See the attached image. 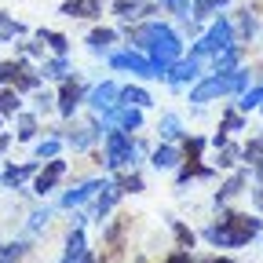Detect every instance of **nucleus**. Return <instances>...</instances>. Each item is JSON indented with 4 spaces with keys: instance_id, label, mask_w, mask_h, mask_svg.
I'll return each mask as SVG.
<instances>
[{
    "instance_id": "f257e3e1",
    "label": "nucleus",
    "mask_w": 263,
    "mask_h": 263,
    "mask_svg": "<svg viewBox=\"0 0 263 263\" xmlns=\"http://www.w3.org/2000/svg\"><path fill=\"white\" fill-rule=\"evenodd\" d=\"M128 44L132 51H143L161 70H168L176 59H183V37L164 22H143L136 29H128Z\"/></svg>"
},
{
    "instance_id": "f03ea898",
    "label": "nucleus",
    "mask_w": 263,
    "mask_h": 263,
    "mask_svg": "<svg viewBox=\"0 0 263 263\" xmlns=\"http://www.w3.org/2000/svg\"><path fill=\"white\" fill-rule=\"evenodd\" d=\"M263 230V219L259 216H249V212H223L219 223H212L205 230V238L216 245V249H241L249 245L256 234Z\"/></svg>"
},
{
    "instance_id": "7ed1b4c3",
    "label": "nucleus",
    "mask_w": 263,
    "mask_h": 263,
    "mask_svg": "<svg viewBox=\"0 0 263 263\" xmlns=\"http://www.w3.org/2000/svg\"><path fill=\"white\" fill-rule=\"evenodd\" d=\"M245 88H249V73H245V70L212 73V77L197 81V84L190 88V103L205 106V103H212V99H219V95H234V91H245Z\"/></svg>"
},
{
    "instance_id": "20e7f679",
    "label": "nucleus",
    "mask_w": 263,
    "mask_h": 263,
    "mask_svg": "<svg viewBox=\"0 0 263 263\" xmlns=\"http://www.w3.org/2000/svg\"><path fill=\"white\" fill-rule=\"evenodd\" d=\"M230 44H238V37H234V18L230 15H219L201 37H197V44L190 48V59H209V55H219L223 48H230Z\"/></svg>"
},
{
    "instance_id": "39448f33",
    "label": "nucleus",
    "mask_w": 263,
    "mask_h": 263,
    "mask_svg": "<svg viewBox=\"0 0 263 263\" xmlns=\"http://www.w3.org/2000/svg\"><path fill=\"white\" fill-rule=\"evenodd\" d=\"M136 157H139L136 139L124 128H110L106 132V168L110 172H128V168H136Z\"/></svg>"
},
{
    "instance_id": "423d86ee",
    "label": "nucleus",
    "mask_w": 263,
    "mask_h": 263,
    "mask_svg": "<svg viewBox=\"0 0 263 263\" xmlns=\"http://www.w3.org/2000/svg\"><path fill=\"white\" fill-rule=\"evenodd\" d=\"M110 66H114V70H124V73H136V77H150V81H164V77H168V70L154 66L143 51H117V55H110Z\"/></svg>"
},
{
    "instance_id": "0eeeda50",
    "label": "nucleus",
    "mask_w": 263,
    "mask_h": 263,
    "mask_svg": "<svg viewBox=\"0 0 263 263\" xmlns=\"http://www.w3.org/2000/svg\"><path fill=\"white\" fill-rule=\"evenodd\" d=\"M62 179H66V161H62V157H48L44 168H37V176H33V194L48 197Z\"/></svg>"
},
{
    "instance_id": "6e6552de",
    "label": "nucleus",
    "mask_w": 263,
    "mask_h": 263,
    "mask_svg": "<svg viewBox=\"0 0 263 263\" xmlns=\"http://www.w3.org/2000/svg\"><path fill=\"white\" fill-rule=\"evenodd\" d=\"M81 103H84V84H81L77 77H66V81H59V95H55V110H59L62 117H73Z\"/></svg>"
},
{
    "instance_id": "1a4fd4ad",
    "label": "nucleus",
    "mask_w": 263,
    "mask_h": 263,
    "mask_svg": "<svg viewBox=\"0 0 263 263\" xmlns=\"http://www.w3.org/2000/svg\"><path fill=\"white\" fill-rule=\"evenodd\" d=\"M197 77H201V59H176L172 66H168V77H164V81H168L172 88H186V84H194Z\"/></svg>"
},
{
    "instance_id": "9d476101",
    "label": "nucleus",
    "mask_w": 263,
    "mask_h": 263,
    "mask_svg": "<svg viewBox=\"0 0 263 263\" xmlns=\"http://www.w3.org/2000/svg\"><path fill=\"white\" fill-rule=\"evenodd\" d=\"M117 91H121V88H117L114 81H103V84H95V88L88 91L84 103L91 106V114H103V117H106V114L117 106Z\"/></svg>"
},
{
    "instance_id": "9b49d317",
    "label": "nucleus",
    "mask_w": 263,
    "mask_h": 263,
    "mask_svg": "<svg viewBox=\"0 0 263 263\" xmlns=\"http://www.w3.org/2000/svg\"><path fill=\"white\" fill-rule=\"evenodd\" d=\"M106 121H110L114 128H124V132H139V128H143V110H139V106H114V110L106 114Z\"/></svg>"
},
{
    "instance_id": "f8f14e48",
    "label": "nucleus",
    "mask_w": 263,
    "mask_h": 263,
    "mask_svg": "<svg viewBox=\"0 0 263 263\" xmlns=\"http://www.w3.org/2000/svg\"><path fill=\"white\" fill-rule=\"evenodd\" d=\"M59 11L66 18H99L103 15V0H62Z\"/></svg>"
},
{
    "instance_id": "ddd939ff",
    "label": "nucleus",
    "mask_w": 263,
    "mask_h": 263,
    "mask_svg": "<svg viewBox=\"0 0 263 263\" xmlns=\"http://www.w3.org/2000/svg\"><path fill=\"white\" fill-rule=\"evenodd\" d=\"M29 176H37V161H26V164H8L4 172H0V183L8 190H18Z\"/></svg>"
},
{
    "instance_id": "4468645a",
    "label": "nucleus",
    "mask_w": 263,
    "mask_h": 263,
    "mask_svg": "<svg viewBox=\"0 0 263 263\" xmlns=\"http://www.w3.org/2000/svg\"><path fill=\"white\" fill-rule=\"evenodd\" d=\"M241 55H245V44H230V48H223L219 55H212L216 73H234L238 62H241Z\"/></svg>"
},
{
    "instance_id": "2eb2a0df",
    "label": "nucleus",
    "mask_w": 263,
    "mask_h": 263,
    "mask_svg": "<svg viewBox=\"0 0 263 263\" xmlns=\"http://www.w3.org/2000/svg\"><path fill=\"white\" fill-rule=\"evenodd\" d=\"M103 190V183L99 179H88V183H81V186H73V190H66L62 194V209H77V205H84L91 194H99Z\"/></svg>"
},
{
    "instance_id": "dca6fc26",
    "label": "nucleus",
    "mask_w": 263,
    "mask_h": 263,
    "mask_svg": "<svg viewBox=\"0 0 263 263\" xmlns=\"http://www.w3.org/2000/svg\"><path fill=\"white\" fill-rule=\"evenodd\" d=\"M99 128H103V124H99V114H95V121H88L84 128H77V132H73V136L66 139V143H70L73 150H88L95 139H103V132H99Z\"/></svg>"
},
{
    "instance_id": "f3484780",
    "label": "nucleus",
    "mask_w": 263,
    "mask_h": 263,
    "mask_svg": "<svg viewBox=\"0 0 263 263\" xmlns=\"http://www.w3.org/2000/svg\"><path fill=\"white\" fill-rule=\"evenodd\" d=\"M114 44H117V29H110V26H95V29L88 33V48H91L95 55H106Z\"/></svg>"
},
{
    "instance_id": "a211bd4d",
    "label": "nucleus",
    "mask_w": 263,
    "mask_h": 263,
    "mask_svg": "<svg viewBox=\"0 0 263 263\" xmlns=\"http://www.w3.org/2000/svg\"><path fill=\"white\" fill-rule=\"evenodd\" d=\"M37 73H41V81H66V77H70V59H66V55L44 59Z\"/></svg>"
},
{
    "instance_id": "6ab92c4d",
    "label": "nucleus",
    "mask_w": 263,
    "mask_h": 263,
    "mask_svg": "<svg viewBox=\"0 0 263 263\" xmlns=\"http://www.w3.org/2000/svg\"><path fill=\"white\" fill-rule=\"evenodd\" d=\"M245 183H249V172H245V168H238L234 176H230V179H227V183L216 190V205H227L230 197H238V194L245 190Z\"/></svg>"
},
{
    "instance_id": "aec40b11",
    "label": "nucleus",
    "mask_w": 263,
    "mask_h": 263,
    "mask_svg": "<svg viewBox=\"0 0 263 263\" xmlns=\"http://www.w3.org/2000/svg\"><path fill=\"white\" fill-rule=\"evenodd\" d=\"M150 103H154L150 91H146V88H139V84H128V88H121V91H117V106H139V110H146Z\"/></svg>"
},
{
    "instance_id": "412c9836",
    "label": "nucleus",
    "mask_w": 263,
    "mask_h": 263,
    "mask_svg": "<svg viewBox=\"0 0 263 263\" xmlns=\"http://www.w3.org/2000/svg\"><path fill=\"white\" fill-rule=\"evenodd\" d=\"M179 161H183V154H179L176 146H168V143L157 146V150H154V157H150V164H154L157 172H172V168H179Z\"/></svg>"
},
{
    "instance_id": "4be33fe9",
    "label": "nucleus",
    "mask_w": 263,
    "mask_h": 263,
    "mask_svg": "<svg viewBox=\"0 0 263 263\" xmlns=\"http://www.w3.org/2000/svg\"><path fill=\"white\" fill-rule=\"evenodd\" d=\"M117 201H121V186L117 183H103V194H99V201H95V219L103 223Z\"/></svg>"
},
{
    "instance_id": "5701e85b",
    "label": "nucleus",
    "mask_w": 263,
    "mask_h": 263,
    "mask_svg": "<svg viewBox=\"0 0 263 263\" xmlns=\"http://www.w3.org/2000/svg\"><path fill=\"white\" fill-rule=\"evenodd\" d=\"M37 132H41V124H37L33 114H26V110L15 114V139L18 143H33V139H37Z\"/></svg>"
},
{
    "instance_id": "b1692460",
    "label": "nucleus",
    "mask_w": 263,
    "mask_h": 263,
    "mask_svg": "<svg viewBox=\"0 0 263 263\" xmlns=\"http://www.w3.org/2000/svg\"><path fill=\"white\" fill-rule=\"evenodd\" d=\"M209 176H212V168H205V164H197V157H194V161L179 164V172H176V183H179V186H186L190 179H209Z\"/></svg>"
},
{
    "instance_id": "393cba45",
    "label": "nucleus",
    "mask_w": 263,
    "mask_h": 263,
    "mask_svg": "<svg viewBox=\"0 0 263 263\" xmlns=\"http://www.w3.org/2000/svg\"><path fill=\"white\" fill-rule=\"evenodd\" d=\"M37 41H41L44 48H51L55 55H70V41H66L59 29H37Z\"/></svg>"
},
{
    "instance_id": "a878e982",
    "label": "nucleus",
    "mask_w": 263,
    "mask_h": 263,
    "mask_svg": "<svg viewBox=\"0 0 263 263\" xmlns=\"http://www.w3.org/2000/svg\"><path fill=\"white\" fill-rule=\"evenodd\" d=\"M216 154H219V161H216L219 168H238V164H241V146H234L230 139H227V143H219V146H216Z\"/></svg>"
},
{
    "instance_id": "bb28decb",
    "label": "nucleus",
    "mask_w": 263,
    "mask_h": 263,
    "mask_svg": "<svg viewBox=\"0 0 263 263\" xmlns=\"http://www.w3.org/2000/svg\"><path fill=\"white\" fill-rule=\"evenodd\" d=\"M157 132H161V139H183L186 132H183V121L176 117V114H164L161 121H157Z\"/></svg>"
},
{
    "instance_id": "cd10ccee",
    "label": "nucleus",
    "mask_w": 263,
    "mask_h": 263,
    "mask_svg": "<svg viewBox=\"0 0 263 263\" xmlns=\"http://www.w3.org/2000/svg\"><path fill=\"white\" fill-rule=\"evenodd\" d=\"M22 110V95L15 88H0V117H15Z\"/></svg>"
},
{
    "instance_id": "c85d7f7f",
    "label": "nucleus",
    "mask_w": 263,
    "mask_h": 263,
    "mask_svg": "<svg viewBox=\"0 0 263 263\" xmlns=\"http://www.w3.org/2000/svg\"><path fill=\"white\" fill-rule=\"evenodd\" d=\"M26 66H29L26 59H11V62H0V88H11V84H15V77H18V73L26 70Z\"/></svg>"
},
{
    "instance_id": "c756f323",
    "label": "nucleus",
    "mask_w": 263,
    "mask_h": 263,
    "mask_svg": "<svg viewBox=\"0 0 263 263\" xmlns=\"http://www.w3.org/2000/svg\"><path fill=\"white\" fill-rule=\"evenodd\" d=\"M114 15H117L121 22L139 18V15H143V0H114Z\"/></svg>"
},
{
    "instance_id": "7c9ffc66",
    "label": "nucleus",
    "mask_w": 263,
    "mask_h": 263,
    "mask_svg": "<svg viewBox=\"0 0 263 263\" xmlns=\"http://www.w3.org/2000/svg\"><path fill=\"white\" fill-rule=\"evenodd\" d=\"M29 252L26 241H0V263H18Z\"/></svg>"
},
{
    "instance_id": "2f4dec72",
    "label": "nucleus",
    "mask_w": 263,
    "mask_h": 263,
    "mask_svg": "<svg viewBox=\"0 0 263 263\" xmlns=\"http://www.w3.org/2000/svg\"><path fill=\"white\" fill-rule=\"evenodd\" d=\"M11 88H15L18 95H26V91H37V88H41V73H33L29 66H26V70L15 77V84H11Z\"/></svg>"
},
{
    "instance_id": "473e14b6",
    "label": "nucleus",
    "mask_w": 263,
    "mask_h": 263,
    "mask_svg": "<svg viewBox=\"0 0 263 263\" xmlns=\"http://www.w3.org/2000/svg\"><path fill=\"white\" fill-rule=\"evenodd\" d=\"M22 33H26V26H22V22H15L11 15L0 11V41H15V37H22Z\"/></svg>"
},
{
    "instance_id": "72a5a7b5",
    "label": "nucleus",
    "mask_w": 263,
    "mask_h": 263,
    "mask_svg": "<svg viewBox=\"0 0 263 263\" xmlns=\"http://www.w3.org/2000/svg\"><path fill=\"white\" fill-rule=\"evenodd\" d=\"M216 11H219L216 0H190V22H201V18L216 15Z\"/></svg>"
},
{
    "instance_id": "f704fd0d",
    "label": "nucleus",
    "mask_w": 263,
    "mask_h": 263,
    "mask_svg": "<svg viewBox=\"0 0 263 263\" xmlns=\"http://www.w3.org/2000/svg\"><path fill=\"white\" fill-rule=\"evenodd\" d=\"M59 150H62V139H59V136H48V139H41V143H37V161L59 157Z\"/></svg>"
},
{
    "instance_id": "c9c22d12",
    "label": "nucleus",
    "mask_w": 263,
    "mask_h": 263,
    "mask_svg": "<svg viewBox=\"0 0 263 263\" xmlns=\"http://www.w3.org/2000/svg\"><path fill=\"white\" fill-rule=\"evenodd\" d=\"M157 4L168 11V15H176V18L190 22V0H157Z\"/></svg>"
},
{
    "instance_id": "e433bc0d",
    "label": "nucleus",
    "mask_w": 263,
    "mask_h": 263,
    "mask_svg": "<svg viewBox=\"0 0 263 263\" xmlns=\"http://www.w3.org/2000/svg\"><path fill=\"white\" fill-rule=\"evenodd\" d=\"M252 33H256V18H252V11L245 8V11H241V18H238L234 37H238V44H241V41H249V37H252Z\"/></svg>"
},
{
    "instance_id": "4c0bfd02",
    "label": "nucleus",
    "mask_w": 263,
    "mask_h": 263,
    "mask_svg": "<svg viewBox=\"0 0 263 263\" xmlns=\"http://www.w3.org/2000/svg\"><path fill=\"white\" fill-rule=\"evenodd\" d=\"M209 146V139H201V136H183V150H186V161H201V150Z\"/></svg>"
},
{
    "instance_id": "58836bf2",
    "label": "nucleus",
    "mask_w": 263,
    "mask_h": 263,
    "mask_svg": "<svg viewBox=\"0 0 263 263\" xmlns=\"http://www.w3.org/2000/svg\"><path fill=\"white\" fill-rule=\"evenodd\" d=\"M241 110H259L263 106V84H256V88H245V95H241V103H238Z\"/></svg>"
},
{
    "instance_id": "ea45409f",
    "label": "nucleus",
    "mask_w": 263,
    "mask_h": 263,
    "mask_svg": "<svg viewBox=\"0 0 263 263\" xmlns=\"http://www.w3.org/2000/svg\"><path fill=\"white\" fill-rule=\"evenodd\" d=\"M117 186H121V194H139L143 190V176L139 172H128V176H121V179H114Z\"/></svg>"
},
{
    "instance_id": "a19ab883",
    "label": "nucleus",
    "mask_w": 263,
    "mask_h": 263,
    "mask_svg": "<svg viewBox=\"0 0 263 263\" xmlns=\"http://www.w3.org/2000/svg\"><path fill=\"white\" fill-rule=\"evenodd\" d=\"M172 230H176V241H179V249H194V241H197V234L194 230H186L183 223H176L172 219Z\"/></svg>"
},
{
    "instance_id": "79ce46f5",
    "label": "nucleus",
    "mask_w": 263,
    "mask_h": 263,
    "mask_svg": "<svg viewBox=\"0 0 263 263\" xmlns=\"http://www.w3.org/2000/svg\"><path fill=\"white\" fill-rule=\"evenodd\" d=\"M256 157H263V136H256V139H249V146H241V161H256Z\"/></svg>"
},
{
    "instance_id": "37998d69",
    "label": "nucleus",
    "mask_w": 263,
    "mask_h": 263,
    "mask_svg": "<svg viewBox=\"0 0 263 263\" xmlns=\"http://www.w3.org/2000/svg\"><path fill=\"white\" fill-rule=\"evenodd\" d=\"M241 128H245V117H241L238 110H227V117H223L219 132H241Z\"/></svg>"
},
{
    "instance_id": "c03bdc74",
    "label": "nucleus",
    "mask_w": 263,
    "mask_h": 263,
    "mask_svg": "<svg viewBox=\"0 0 263 263\" xmlns=\"http://www.w3.org/2000/svg\"><path fill=\"white\" fill-rule=\"evenodd\" d=\"M48 219H51V212H48V209L29 212V230H33V234H37V230H44V227H48Z\"/></svg>"
},
{
    "instance_id": "a18cd8bd",
    "label": "nucleus",
    "mask_w": 263,
    "mask_h": 263,
    "mask_svg": "<svg viewBox=\"0 0 263 263\" xmlns=\"http://www.w3.org/2000/svg\"><path fill=\"white\" fill-rule=\"evenodd\" d=\"M18 51H22L26 59H41V55H44V44H41V41H26V44H18Z\"/></svg>"
},
{
    "instance_id": "49530a36",
    "label": "nucleus",
    "mask_w": 263,
    "mask_h": 263,
    "mask_svg": "<svg viewBox=\"0 0 263 263\" xmlns=\"http://www.w3.org/2000/svg\"><path fill=\"white\" fill-rule=\"evenodd\" d=\"M33 103H37V110H48V106L55 103V95L44 91V88H37V91H33Z\"/></svg>"
},
{
    "instance_id": "de8ad7c7",
    "label": "nucleus",
    "mask_w": 263,
    "mask_h": 263,
    "mask_svg": "<svg viewBox=\"0 0 263 263\" xmlns=\"http://www.w3.org/2000/svg\"><path fill=\"white\" fill-rule=\"evenodd\" d=\"M164 263H194V256H190L186 249H179V252H172V256L164 259Z\"/></svg>"
},
{
    "instance_id": "09e8293b",
    "label": "nucleus",
    "mask_w": 263,
    "mask_h": 263,
    "mask_svg": "<svg viewBox=\"0 0 263 263\" xmlns=\"http://www.w3.org/2000/svg\"><path fill=\"white\" fill-rule=\"evenodd\" d=\"M252 205L263 212V179H259V183H256V190H252Z\"/></svg>"
},
{
    "instance_id": "8fccbe9b",
    "label": "nucleus",
    "mask_w": 263,
    "mask_h": 263,
    "mask_svg": "<svg viewBox=\"0 0 263 263\" xmlns=\"http://www.w3.org/2000/svg\"><path fill=\"white\" fill-rule=\"evenodd\" d=\"M8 146H11V132H0V157L8 154Z\"/></svg>"
},
{
    "instance_id": "3c124183",
    "label": "nucleus",
    "mask_w": 263,
    "mask_h": 263,
    "mask_svg": "<svg viewBox=\"0 0 263 263\" xmlns=\"http://www.w3.org/2000/svg\"><path fill=\"white\" fill-rule=\"evenodd\" d=\"M252 172H256V176L263 179V157H256V161H252Z\"/></svg>"
},
{
    "instance_id": "603ef678",
    "label": "nucleus",
    "mask_w": 263,
    "mask_h": 263,
    "mask_svg": "<svg viewBox=\"0 0 263 263\" xmlns=\"http://www.w3.org/2000/svg\"><path fill=\"white\" fill-rule=\"evenodd\" d=\"M205 263H234V259H223V256H212V259H205Z\"/></svg>"
},
{
    "instance_id": "864d4df0",
    "label": "nucleus",
    "mask_w": 263,
    "mask_h": 263,
    "mask_svg": "<svg viewBox=\"0 0 263 263\" xmlns=\"http://www.w3.org/2000/svg\"><path fill=\"white\" fill-rule=\"evenodd\" d=\"M0 132H4V117H0Z\"/></svg>"
},
{
    "instance_id": "5fc2aeb1",
    "label": "nucleus",
    "mask_w": 263,
    "mask_h": 263,
    "mask_svg": "<svg viewBox=\"0 0 263 263\" xmlns=\"http://www.w3.org/2000/svg\"><path fill=\"white\" fill-rule=\"evenodd\" d=\"M59 263H62V259H59Z\"/></svg>"
}]
</instances>
